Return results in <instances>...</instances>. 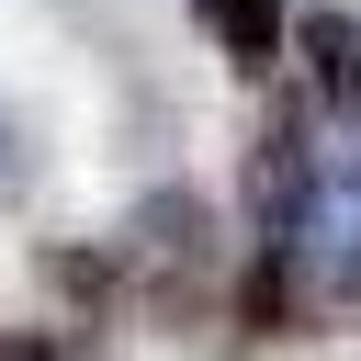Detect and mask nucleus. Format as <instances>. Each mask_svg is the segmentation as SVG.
Wrapping results in <instances>:
<instances>
[{
  "label": "nucleus",
  "mask_w": 361,
  "mask_h": 361,
  "mask_svg": "<svg viewBox=\"0 0 361 361\" xmlns=\"http://www.w3.org/2000/svg\"><path fill=\"white\" fill-rule=\"evenodd\" d=\"M305 248H316V271L327 282H361V147H338L327 169H316V192H305V226H293Z\"/></svg>",
  "instance_id": "1"
},
{
  "label": "nucleus",
  "mask_w": 361,
  "mask_h": 361,
  "mask_svg": "<svg viewBox=\"0 0 361 361\" xmlns=\"http://www.w3.org/2000/svg\"><path fill=\"white\" fill-rule=\"evenodd\" d=\"M203 34H214L237 68H271V56H282V0H203Z\"/></svg>",
  "instance_id": "2"
},
{
  "label": "nucleus",
  "mask_w": 361,
  "mask_h": 361,
  "mask_svg": "<svg viewBox=\"0 0 361 361\" xmlns=\"http://www.w3.org/2000/svg\"><path fill=\"white\" fill-rule=\"evenodd\" d=\"M192 248H203V203H192V192H158V203L135 214V259H158V271H180Z\"/></svg>",
  "instance_id": "3"
},
{
  "label": "nucleus",
  "mask_w": 361,
  "mask_h": 361,
  "mask_svg": "<svg viewBox=\"0 0 361 361\" xmlns=\"http://www.w3.org/2000/svg\"><path fill=\"white\" fill-rule=\"evenodd\" d=\"M305 56H316V90L327 102H361V23L350 11H316L305 23Z\"/></svg>",
  "instance_id": "4"
},
{
  "label": "nucleus",
  "mask_w": 361,
  "mask_h": 361,
  "mask_svg": "<svg viewBox=\"0 0 361 361\" xmlns=\"http://www.w3.org/2000/svg\"><path fill=\"white\" fill-rule=\"evenodd\" d=\"M0 361H56V338L45 327H0Z\"/></svg>",
  "instance_id": "5"
}]
</instances>
